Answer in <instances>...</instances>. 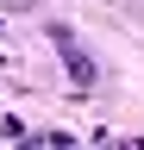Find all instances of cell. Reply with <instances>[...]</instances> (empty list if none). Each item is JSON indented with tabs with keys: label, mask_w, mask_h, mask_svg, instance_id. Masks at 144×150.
I'll return each mask as SVG.
<instances>
[{
	"label": "cell",
	"mask_w": 144,
	"mask_h": 150,
	"mask_svg": "<svg viewBox=\"0 0 144 150\" xmlns=\"http://www.w3.org/2000/svg\"><path fill=\"white\" fill-rule=\"evenodd\" d=\"M50 44H57V56H63V69H69V81H75V88H94V81H100L94 56L75 44V31H69V25H57V31H50Z\"/></svg>",
	"instance_id": "1"
}]
</instances>
